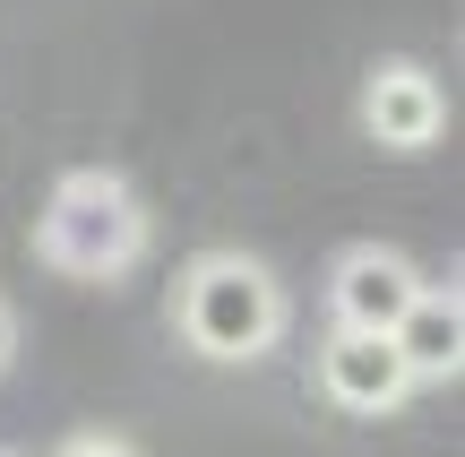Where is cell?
<instances>
[{
    "label": "cell",
    "instance_id": "cell-1",
    "mask_svg": "<svg viewBox=\"0 0 465 457\" xmlns=\"http://www.w3.org/2000/svg\"><path fill=\"white\" fill-rule=\"evenodd\" d=\"M147 242H155V216L130 190V173H113V164L61 173L52 199H44V216H35V259L61 268V276H78V285L130 276L138 259H147Z\"/></svg>",
    "mask_w": 465,
    "mask_h": 457
},
{
    "label": "cell",
    "instance_id": "cell-2",
    "mask_svg": "<svg viewBox=\"0 0 465 457\" xmlns=\"http://www.w3.org/2000/svg\"><path fill=\"white\" fill-rule=\"evenodd\" d=\"M284 320H293V303H284L276 268L250 251H199L182 259V276H173V328H182V345L199 363H259L276 354Z\"/></svg>",
    "mask_w": 465,
    "mask_h": 457
},
{
    "label": "cell",
    "instance_id": "cell-3",
    "mask_svg": "<svg viewBox=\"0 0 465 457\" xmlns=\"http://www.w3.org/2000/svg\"><path fill=\"white\" fill-rule=\"evenodd\" d=\"M353 113H362V138H371V147L422 155V147H440V130H449V86H440L422 61L388 52V61L362 69V95H353Z\"/></svg>",
    "mask_w": 465,
    "mask_h": 457
},
{
    "label": "cell",
    "instance_id": "cell-4",
    "mask_svg": "<svg viewBox=\"0 0 465 457\" xmlns=\"http://www.w3.org/2000/svg\"><path fill=\"white\" fill-rule=\"evenodd\" d=\"M311 389L328 397L336 414H362V423H380V414H397L405 397H414V380H405L397 345L388 337H362V328H328L311 354Z\"/></svg>",
    "mask_w": 465,
    "mask_h": 457
},
{
    "label": "cell",
    "instance_id": "cell-5",
    "mask_svg": "<svg viewBox=\"0 0 465 457\" xmlns=\"http://www.w3.org/2000/svg\"><path fill=\"white\" fill-rule=\"evenodd\" d=\"M422 285H431V276H422L405 251H388V242H345L336 268H328V320L362 328V337H388Z\"/></svg>",
    "mask_w": 465,
    "mask_h": 457
},
{
    "label": "cell",
    "instance_id": "cell-6",
    "mask_svg": "<svg viewBox=\"0 0 465 457\" xmlns=\"http://www.w3.org/2000/svg\"><path fill=\"white\" fill-rule=\"evenodd\" d=\"M388 345H397V363H405L414 389L457 380L465 372V303H457V285H422L414 303H405V320L388 328Z\"/></svg>",
    "mask_w": 465,
    "mask_h": 457
},
{
    "label": "cell",
    "instance_id": "cell-7",
    "mask_svg": "<svg viewBox=\"0 0 465 457\" xmlns=\"http://www.w3.org/2000/svg\"><path fill=\"white\" fill-rule=\"evenodd\" d=\"M52 457H138V449L121 441V432H78V441H61Z\"/></svg>",
    "mask_w": 465,
    "mask_h": 457
},
{
    "label": "cell",
    "instance_id": "cell-8",
    "mask_svg": "<svg viewBox=\"0 0 465 457\" xmlns=\"http://www.w3.org/2000/svg\"><path fill=\"white\" fill-rule=\"evenodd\" d=\"M9 363H17V311L0 303V372H9Z\"/></svg>",
    "mask_w": 465,
    "mask_h": 457
},
{
    "label": "cell",
    "instance_id": "cell-9",
    "mask_svg": "<svg viewBox=\"0 0 465 457\" xmlns=\"http://www.w3.org/2000/svg\"><path fill=\"white\" fill-rule=\"evenodd\" d=\"M0 457H17V449H0Z\"/></svg>",
    "mask_w": 465,
    "mask_h": 457
}]
</instances>
